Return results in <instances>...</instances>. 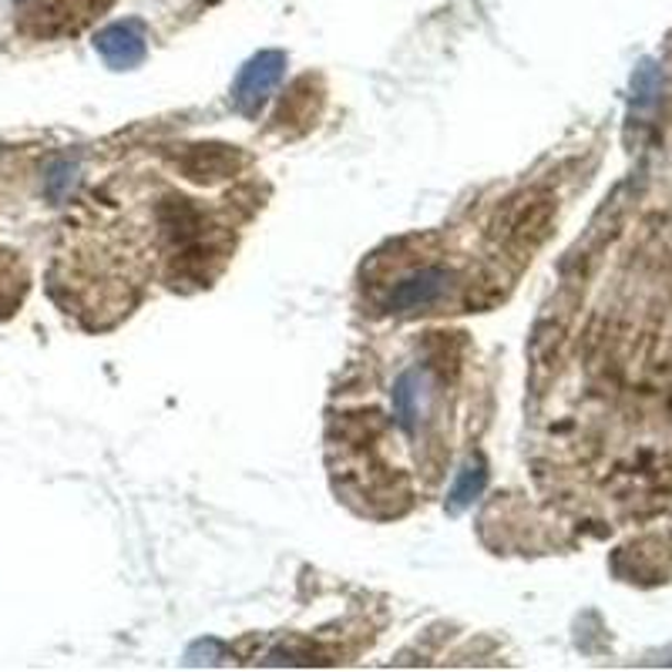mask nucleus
<instances>
[{
    "mask_svg": "<svg viewBox=\"0 0 672 672\" xmlns=\"http://www.w3.org/2000/svg\"><path fill=\"white\" fill-rule=\"evenodd\" d=\"M464 370L468 363L458 360L451 340H424L417 354H404L390 367V377H373L370 394L363 387L347 390L340 417H333L336 434L329 437V447H340L344 455V471L333 474L354 491L370 474V488L360 497L407 501L404 440H411L414 494H427L458 451Z\"/></svg>",
    "mask_w": 672,
    "mask_h": 672,
    "instance_id": "1",
    "label": "nucleus"
}]
</instances>
